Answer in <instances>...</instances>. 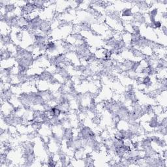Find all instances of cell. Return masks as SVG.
I'll return each instance as SVG.
<instances>
[{"label": "cell", "mask_w": 167, "mask_h": 167, "mask_svg": "<svg viewBox=\"0 0 167 167\" xmlns=\"http://www.w3.org/2000/svg\"><path fill=\"white\" fill-rule=\"evenodd\" d=\"M133 9H125L123 11H122V16L123 17H129V16H133Z\"/></svg>", "instance_id": "obj_1"}]
</instances>
